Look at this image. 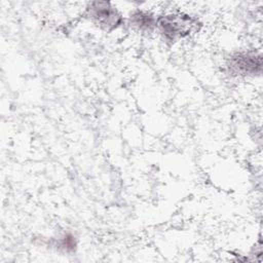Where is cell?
<instances>
[{
  "instance_id": "cell-1",
  "label": "cell",
  "mask_w": 263,
  "mask_h": 263,
  "mask_svg": "<svg viewBox=\"0 0 263 263\" xmlns=\"http://www.w3.org/2000/svg\"><path fill=\"white\" fill-rule=\"evenodd\" d=\"M199 27L198 20L185 12L166 13L156 20V29H158L162 38L171 43L197 33Z\"/></svg>"
},
{
  "instance_id": "cell-2",
  "label": "cell",
  "mask_w": 263,
  "mask_h": 263,
  "mask_svg": "<svg viewBox=\"0 0 263 263\" xmlns=\"http://www.w3.org/2000/svg\"><path fill=\"white\" fill-rule=\"evenodd\" d=\"M86 15L95 25L106 32H112L124 23L116 7L106 1L90 2L86 7Z\"/></svg>"
},
{
  "instance_id": "cell-3",
  "label": "cell",
  "mask_w": 263,
  "mask_h": 263,
  "mask_svg": "<svg viewBox=\"0 0 263 263\" xmlns=\"http://www.w3.org/2000/svg\"><path fill=\"white\" fill-rule=\"evenodd\" d=\"M226 67L233 76H255L262 70L261 54L251 50L234 52L228 58Z\"/></svg>"
},
{
  "instance_id": "cell-4",
  "label": "cell",
  "mask_w": 263,
  "mask_h": 263,
  "mask_svg": "<svg viewBox=\"0 0 263 263\" xmlns=\"http://www.w3.org/2000/svg\"><path fill=\"white\" fill-rule=\"evenodd\" d=\"M156 20L151 12L137 9L129 15V26L135 30L143 33H151L156 28Z\"/></svg>"
}]
</instances>
